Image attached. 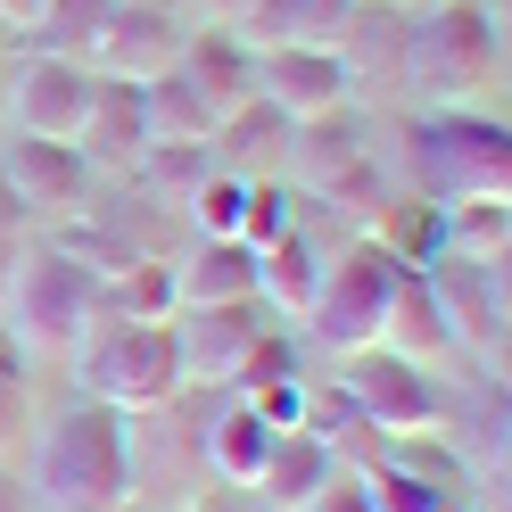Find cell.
<instances>
[{"label": "cell", "instance_id": "6da1fadb", "mask_svg": "<svg viewBox=\"0 0 512 512\" xmlns=\"http://www.w3.org/2000/svg\"><path fill=\"white\" fill-rule=\"evenodd\" d=\"M25 455H34V496L50 512H124L133 496V422L91 397L50 413Z\"/></svg>", "mask_w": 512, "mask_h": 512}, {"label": "cell", "instance_id": "7a4b0ae2", "mask_svg": "<svg viewBox=\"0 0 512 512\" xmlns=\"http://www.w3.org/2000/svg\"><path fill=\"white\" fill-rule=\"evenodd\" d=\"M75 389L108 413H157L182 397V356H174V314L166 323H149V314H116L100 306L91 314V331L75 339Z\"/></svg>", "mask_w": 512, "mask_h": 512}, {"label": "cell", "instance_id": "3957f363", "mask_svg": "<svg viewBox=\"0 0 512 512\" xmlns=\"http://www.w3.org/2000/svg\"><path fill=\"white\" fill-rule=\"evenodd\" d=\"M405 83L430 108H488L496 83H504V25L479 0H438L430 17H413Z\"/></svg>", "mask_w": 512, "mask_h": 512}, {"label": "cell", "instance_id": "277c9868", "mask_svg": "<svg viewBox=\"0 0 512 512\" xmlns=\"http://www.w3.org/2000/svg\"><path fill=\"white\" fill-rule=\"evenodd\" d=\"M0 306H9L0 331L17 347H34V356H75V339L91 331V314H100V273H91L83 256H67V248H17Z\"/></svg>", "mask_w": 512, "mask_h": 512}, {"label": "cell", "instance_id": "5b68a950", "mask_svg": "<svg viewBox=\"0 0 512 512\" xmlns=\"http://www.w3.org/2000/svg\"><path fill=\"white\" fill-rule=\"evenodd\" d=\"M405 149H413V174H422V199L438 190V207L446 199H504L512 190V133L488 108H430Z\"/></svg>", "mask_w": 512, "mask_h": 512}, {"label": "cell", "instance_id": "8992f818", "mask_svg": "<svg viewBox=\"0 0 512 512\" xmlns=\"http://www.w3.org/2000/svg\"><path fill=\"white\" fill-rule=\"evenodd\" d=\"M397 281H405V265L380 240H347L331 265H323L314 298H306V331L323 339V347H339V356H356V347H372L380 323H389Z\"/></svg>", "mask_w": 512, "mask_h": 512}, {"label": "cell", "instance_id": "52a82bcc", "mask_svg": "<svg viewBox=\"0 0 512 512\" xmlns=\"http://www.w3.org/2000/svg\"><path fill=\"white\" fill-rule=\"evenodd\" d=\"M339 389L356 397V422L380 430V438H422V430L446 422V397H438L430 364H413V356H397V347H380V339L347 356Z\"/></svg>", "mask_w": 512, "mask_h": 512}, {"label": "cell", "instance_id": "ba28073f", "mask_svg": "<svg viewBox=\"0 0 512 512\" xmlns=\"http://www.w3.org/2000/svg\"><path fill=\"white\" fill-rule=\"evenodd\" d=\"M91 91H100V75H91L83 58H50V50H34L25 67H9V91H0V108H9V133L75 141V133H83V116H91Z\"/></svg>", "mask_w": 512, "mask_h": 512}, {"label": "cell", "instance_id": "9c48e42d", "mask_svg": "<svg viewBox=\"0 0 512 512\" xmlns=\"http://www.w3.org/2000/svg\"><path fill=\"white\" fill-rule=\"evenodd\" d=\"M0 190L17 199V215H75L83 190H91V157L75 141L9 133V141H0Z\"/></svg>", "mask_w": 512, "mask_h": 512}, {"label": "cell", "instance_id": "30bf717a", "mask_svg": "<svg viewBox=\"0 0 512 512\" xmlns=\"http://www.w3.org/2000/svg\"><path fill=\"white\" fill-rule=\"evenodd\" d=\"M422 281H430V298H438L446 339H463V347H479V356L504 364V273L479 265V256H438Z\"/></svg>", "mask_w": 512, "mask_h": 512}, {"label": "cell", "instance_id": "8fae6325", "mask_svg": "<svg viewBox=\"0 0 512 512\" xmlns=\"http://www.w3.org/2000/svg\"><path fill=\"white\" fill-rule=\"evenodd\" d=\"M281 166L298 174L306 199H331V207H364V190H372L364 133H347L339 116H306V124H290V149H281Z\"/></svg>", "mask_w": 512, "mask_h": 512}, {"label": "cell", "instance_id": "7c38bea8", "mask_svg": "<svg viewBox=\"0 0 512 512\" xmlns=\"http://www.w3.org/2000/svg\"><path fill=\"white\" fill-rule=\"evenodd\" d=\"M174 58H182V25H174V9H124V0H116L83 67L108 75V83H157Z\"/></svg>", "mask_w": 512, "mask_h": 512}, {"label": "cell", "instance_id": "4fadbf2b", "mask_svg": "<svg viewBox=\"0 0 512 512\" xmlns=\"http://www.w3.org/2000/svg\"><path fill=\"white\" fill-rule=\"evenodd\" d=\"M256 339H265V314H256V306H207V314H190V323H174L182 380H199V389H232Z\"/></svg>", "mask_w": 512, "mask_h": 512}, {"label": "cell", "instance_id": "5bb4252c", "mask_svg": "<svg viewBox=\"0 0 512 512\" xmlns=\"http://www.w3.org/2000/svg\"><path fill=\"white\" fill-rule=\"evenodd\" d=\"M256 100H273L290 124L347 108V67L331 50H256Z\"/></svg>", "mask_w": 512, "mask_h": 512}, {"label": "cell", "instance_id": "9a60e30c", "mask_svg": "<svg viewBox=\"0 0 512 512\" xmlns=\"http://www.w3.org/2000/svg\"><path fill=\"white\" fill-rule=\"evenodd\" d=\"M405 42H413V17L405 9H389V0H356L347 9V25H339V42H331V58L347 67V91H389V83H405Z\"/></svg>", "mask_w": 512, "mask_h": 512}, {"label": "cell", "instance_id": "2e32d148", "mask_svg": "<svg viewBox=\"0 0 512 512\" xmlns=\"http://www.w3.org/2000/svg\"><path fill=\"white\" fill-rule=\"evenodd\" d=\"M75 149L100 157V174H133L141 157H149V108H141V83H108V75H100Z\"/></svg>", "mask_w": 512, "mask_h": 512}, {"label": "cell", "instance_id": "e0dca14e", "mask_svg": "<svg viewBox=\"0 0 512 512\" xmlns=\"http://www.w3.org/2000/svg\"><path fill=\"white\" fill-rule=\"evenodd\" d=\"M174 67L190 75V91L215 108V124L232 116L240 100H256V50L232 34V25H207V34H182V58Z\"/></svg>", "mask_w": 512, "mask_h": 512}, {"label": "cell", "instance_id": "ac0fdd59", "mask_svg": "<svg viewBox=\"0 0 512 512\" xmlns=\"http://www.w3.org/2000/svg\"><path fill=\"white\" fill-rule=\"evenodd\" d=\"M331 479H339V446H323L314 430H273L265 471H256V496H265L273 512H306Z\"/></svg>", "mask_w": 512, "mask_h": 512}, {"label": "cell", "instance_id": "d6986e66", "mask_svg": "<svg viewBox=\"0 0 512 512\" xmlns=\"http://www.w3.org/2000/svg\"><path fill=\"white\" fill-rule=\"evenodd\" d=\"M174 306L207 314V306H256V248L248 240H199L190 265H174Z\"/></svg>", "mask_w": 512, "mask_h": 512}, {"label": "cell", "instance_id": "ffe728a7", "mask_svg": "<svg viewBox=\"0 0 512 512\" xmlns=\"http://www.w3.org/2000/svg\"><path fill=\"white\" fill-rule=\"evenodd\" d=\"M347 9H356V0H256L232 34L248 50H331Z\"/></svg>", "mask_w": 512, "mask_h": 512}, {"label": "cell", "instance_id": "44dd1931", "mask_svg": "<svg viewBox=\"0 0 512 512\" xmlns=\"http://www.w3.org/2000/svg\"><path fill=\"white\" fill-rule=\"evenodd\" d=\"M281 149H290V116H281L273 100H240L232 116L215 124V141H207L215 166H232L248 182H256V166H281Z\"/></svg>", "mask_w": 512, "mask_h": 512}, {"label": "cell", "instance_id": "7402d4cb", "mask_svg": "<svg viewBox=\"0 0 512 512\" xmlns=\"http://www.w3.org/2000/svg\"><path fill=\"white\" fill-rule=\"evenodd\" d=\"M314 281H323V248H314L298 223H290L281 240H265V248H256V298H273L281 314H306Z\"/></svg>", "mask_w": 512, "mask_h": 512}, {"label": "cell", "instance_id": "603a6c76", "mask_svg": "<svg viewBox=\"0 0 512 512\" xmlns=\"http://www.w3.org/2000/svg\"><path fill=\"white\" fill-rule=\"evenodd\" d=\"M380 347H397V356H413V364L446 356V323H438V298H430V281H422V273H405V281H397L389 323H380Z\"/></svg>", "mask_w": 512, "mask_h": 512}, {"label": "cell", "instance_id": "cb8c5ba5", "mask_svg": "<svg viewBox=\"0 0 512 512\" xmlns=\"http://www.w3.org/2000/svg\"><path fill=\"white\" fill-rule=\"evenodd\" d=\"M141 108H149V141H215V108L190 91L182 67H166L157 83H141Z\"/></svg>", "mask_w": 512, "mask_h": 512}, {"label": "cell", "instance_id": "d4e9b609", "mask_svg": "<svg viewBox=\"0 0 512 512\" xmlns=\"http://www.w3.org/2000/svg\"><path fill=\"white\" fill-rule=\"evenodd\" d=\"M446 248L438 256H479V265H504V240H512V207L504 199H446Z\"/></svg>", "mask_w": 512, "mask_h": 512}, {"label": "cell", "instance_id": "484cf974", "mask_svg": "<svg viewBox=\"0 0 512 512\" xmlns=\"http://www.w3.org/2000/svg\"><path fill=\"white\" fill-rule=\"evenodd\" d=\"M265 446H273V430L232 397V405L215 413V430H207V463H215L223 479H240V488H256V471H265Z\"/></svg>", "mask_w": 512, "mask_h": 512}, {"label": "cell", "instance_id": "4316f807", "mask_svg": "<svg viewBox=\"0 0 512 512\" xmlns=\"http://www.w3.org/2000/svg\"><path fill=\"white\" fill-rule=\"evenodd\" d=\"M108 9H116V0H42L25 34H34V50H50V58H91Z\"/></svg>", "mask_w": 512, "mask_h": 512}, {"label": "cell", "instance_id": "83f0119b", "mask_svg": "<svg viewBox=\"0 0 512 512\" xmlns=\"http://www.w3.org/2000/svg\"><path fill=\"white\" fill-rule=\"evenodd\" d=\"M34 446V372H25V347L0 331V463H17Z\"/></svg>", "mask_w": 512, "mask_h": 512}, {"label": "cell", "instance_id": "f1b7e54d", "mask_svg": "<svg viewBox=\"0 0 512 512\" xmlns=\"http://www.w3.org/2000/svg\"><path fill=\"white\" fill-rule=\"evenodd\" d=\"M248 174L232 166H207L199 182H190V215H199V240H240V215H248Z\"/></svg>", "mask_w": 512, "mask_h": 512}, {"label": "cell", "instance_id": "f546056e", "mask_svg": "<svg viewBox=\"0 0 512 512\" xmlns=\"http://www.w3.org/2000/svg\"><path fill=\"white\" fill-rule=\"evenodd\" d=\"M364 496H372V512H446V488H438L430 471L397 463V455L364 463Z\"/></svg>", "mask_w": 512, "mask_h": 512}, {"label": "cell", "instance_id": "4dcf8cb0", "mask_svg": "<svg viewBox=\"0 0 512 512\" xmlns=\"http://www.w3.org/2000/svg\"><path fill=\"white\" fill-rule=\"evenodd\" d=\"M306 512H372V496H364V479H347V471H339V479H331V488L314 496Z\"/></svg>", "mask_w": 512, "mask_h": 512}, {"label": "cell", "instance_id": "1f68e13d", "mask_svg": "<svg viewBox=\"0 0 512 512\" xmlns=\"http://www.w3.org/2000/svg\"><path fill=\"white\" fill-rule=\"evenodd\" d=\"M34 9H42V0H0V34H9V25L25 34V25H34Z\"/></svg>", "mask_w": 512, "mask_h": 512}, {"label": "cell", "instance_id": "d6a6232c", "mask_svg": "<svg viewBox=\"0 0 512 512\" xmlns=\"http://www.w3.org/2000/svg\"><path fill=\"white\" fill-rule=\"evenodd\" d=\"M199 9H207V17H215V25H240V17H248V9H256V0H199Z\"/></svg>", "mask_w": 512, "mask_h": 512}, {"label": "cell", "instance_id": "836d02e7", "mask_svg": "<svg viewBox=\"0 0 512 512\" xmlns=\"http://www.w3.org/2000/svg\"><path fill=\"white\" fill-rule=\"evenodd\" d=\"M0 512H34V496H25L17 479H9V463H0Z\"/></svg>", "mask_w": 512, "mask_h": 512}, {"label": "cell", "instance_id": "e575fe53", "mask_svg": "<svg viewBox=\"0 0 512 512\" xmlns=\"http://www.w3.org/2000/svg\"><path fill=\"white\" fill-rule=\"evenodd\" d=\"M0 91H9V34H0Z\"/></svg>", "mask_w": 512, "mask_h": 512}, {"label": "cell", "instance_id": "d590c367", "mask_svg": "<svg viewBox=\"0 0 512 512\" xmlns=\"http://www.w3.org/2000/svg\"><path fill=\"white\" fill-rule=\"evenodd\" d=\"M446 512H455V504H446Z\"/></svg>", "mask_w": 512, "mask_h": 512}]
</instances>
